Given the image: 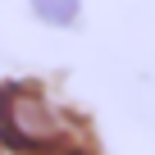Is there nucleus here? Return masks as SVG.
<instances>
[{"label": "nucleus", "instance_id": "obj_2", "mask_svg": "<svg viewBox=\"0 0 155 155\" xmlns=\"http://www.w3.org/2000/svg\"><path fill=\"white\" fill-rule=\"evenodd\" d=\"M32 5H37V14L46 23H68L78 14V0H32Z\"/></svg>", "mask_w": 155, "mask_h": 155}, {"label": "nucleus", "instance_id": "obj_1", "mask_svg": "<svg viewBox=\"0 0 155 155\" xmlns=\"http://www.w3.org/2000/svg\"><path fill=\"white\" fill-rule=\"evenodd\" d=\"M0 141L23 155H55L68 146V123L37 87L9 82L0 91Z\"/></svg>", "mask_w": 155, "mask_h": 155}]
</instances>
